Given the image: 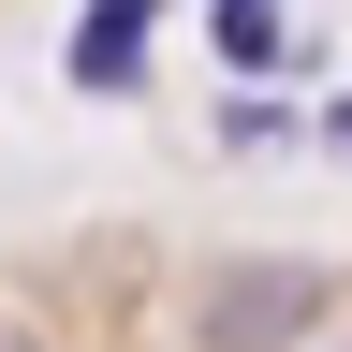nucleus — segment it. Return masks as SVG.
<instances>
[{
    "label": "nucleus",
    "mask_w": 352,
    "mask_h": 352,
    "mask_svg": "<svg viewBox=\"0 0 352 352\" xmlns=\"http://www.w3.org/2000/svg\"><path fill=\"white\" fill-rule=\"evenodd\" d=\"M308 323H323V264H220L206 308H191L206 352H294Z\"/></svg>",
    "instance_id": "nucleus-1"
},
{
    "label": "nucleus",
    "mask_w": 352,
    "mask_h": 352,
    "mask_svg": "<svg viewBox=\"0 0 352 352\" xmlns=\"http://www.w3.org/2000/svg\"><path fill=\"white\" fill-rule=\"evenodd\" d=\"M147 30H162V0H88V15H74V88L118 103V88L147 74Z\"/></svg>",
    "instance_id": "nucleus-2"
},
{
    "label": "nucleus",
    "mask_w": 352,
    "mask_h": 352,
    "mask_svg": "<svg viewBox=\"0 0 352 352\" xmlns=\"http://www.w3.org/2000/svg\"><path fill=\"white\" fill-rule=\"evenodd\" d=\"M206 30H220V59H235V74H279V59H294V15H279V0H220Z\"/></svg>",
    "instance_id": "nucleus-3"
},
{
    "label": "nucleus",
    "mask_w": 352,
    "mask_h": 352,
    "mask_svg": "<svg viewBox=\"0 0 352 352\" xmlns=\"http://www.w3.org/2000/svg\"><path fill=\"white\" fill-rule=\"evenodd\" d=\"M323 132H338V147H352V103H323Z\"/></svg>",
    "instance_id": "nucleus-4"
},
{
    "label": "nucleus",
    "mask_w": 352,
    "mask_h": 352,
    "mask_svg": "<svg viewBox=\"0 0 352 352\" xmlns=\"http://www.w3.org/2000/svg\"><path fill=\"white\" fill-rule=\"evenodd\" d=\"M0 352H30V338H15V323H0Z\"/></svg>",
    "instance_id": "nucleus-5"
}]
</instances>
